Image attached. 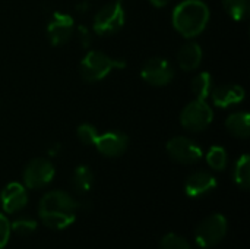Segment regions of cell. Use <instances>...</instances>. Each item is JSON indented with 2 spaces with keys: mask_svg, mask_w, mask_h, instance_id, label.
Here are the masks:
<instances>
[{
  "mask_svg": "<svg viewBox=\"0 0 250 249\" xmlns=\"http://www.w3.org/2000/svg\"><path fill=\"white\" fill-rule=\"evenodd\" d=\"M211 95L214 104L224 109L240 103L245 98V90L240 85H220L211 90Z\"/></svg>",
  "mask_w": 250,
  "mask_h": 249,
  "instance_id": "obj_14",
  "label": "cell"
},
{
  "mask_svg": "<svg viewBox=\"0 0 250 249\" xmlns=\"http://www.w3.org/2000/svg\"><path fill=\"white\" fill-rule=\"evenodd\" d=\"M125 25L123 0H113L103 6L94 16V31L98 35L116 34Z\"/></svg>",
  "mask_w": 250,
  "mask_h": 249,
  "instance_id": "obj_5",
  "label": "cell"
},
{
  "mask_svg": "<svg viewBox=\"0 0 250 249\" xmlns=\"http://www.w3.org/2000/svg\"><path fill=\"white\" fill-rule=\"evenodd\" d=\"M73 26H75V21L69 13L54 12L47 25V34L50 43L53 45H60L67 43L73 34Z\"/></svg>",
  "mask_w": 250,
  "mask_h": 249,
  "instance_id": "obj_10",
  "label": "cell"
},
{
  "mask_svg": "<svg viewBox=\"0 0 250 249\" xmlns=\"http://www.w3.org/2000/svg\"><path fill=\"white\" fill-rule=\"evenodd\" d=\"M217 188V179L204 170L192 173L185 182V192L190 198H198L212 192Z\"/></svg>",
  "mask_w": 250,
  "mask_h": 249,
  "instance_id": "obj_13",
  "label": "cell"
},
{
  "mask_svg": "<svg viewBox=\"0 0 250 249\" xmlns=\"http://www.w3.org/2000/svg\"><path fill=\"white\" fill-rule=\"evenodd\" d=\"M233 178H234V182L236 185L243 189V191H248L250 188V157L249 154H243L236 166H234V173H233Z\"/></svg>",
  "mask_w": 250,
  "mask_h": 249,
  "instance_id": "obj_18",
  "label": "cell"
},
{
  "mask_svg": "<svg viewBox=\"0 0 250 249\" xmlns=\"http://www.w3.org/2000/svg\"><path fill=\"white\" fill-rule=\"evenodd\" d=\"M209 21V9L202 0H185L173 12L174 28L186 38L199 35Z\"/></svg>",
  "mask_w": 250,
  "mask_h": 249,
  "instance_id": "obj_2",
  "label": "cell"
},
{
  "mask_svg": "<svg viewBox=\"0 0 250 249\" xmlns=\"http://www.w3.org/2000/svg\"><path fill=\"white\" fill-rule=\"evenodd\" d=\"M226 126L231 135L236 138H249L250 135V116L246 112H237L229 116Z\"/></svg>",
  "mask_w": 250,
  "mask_h": 249,
  "instance_id": "obj_16",
  "label": "cell"
},
{
  "mask_svg": "<svg viewBox=\"0 0 250 249\" xmlns=\"http://www.w3.org/2000/svg\"><path fill=\"white\" fill-rule=\"evenodd\" d=\"M78 32H79L81 44H82L83 47H89V44H91V34H89V31H88L85 26H79V28H78Z\"/></svg>",
  "mask_w": 250,
  "mask_h": 249,
  "instance_id": "obj_26",
  "label": "cell"
},
{
  "mask_svg": "<svg viewBox=\"0 0 250 249\" xmlns=\"http://www.w3.org/2000/svg\"><path fill=\"white\" fill-rule=\"evenodd\" d=\"M207 163L214 169V170H224L227 166V153L223 147H211L209 151L207 153Z\"/></svg>",
  "mask_w": 250,
  "mask_h": 249,
  "instance_id": "obj_21",
  "label": "cell"
},
{
  "mask_svg": "<svg viewBox=\"0 0 250 249\" xmlns=\"http://www.w3.org/2000/svg\"><path fill=\"white\" fill-rule=\"evenodd\" d=\"M212 116L214 113L212 109L208 106V103L205 100L196 98L182 110L180 122L183 128H186L188 131L201 132L209 126V123L212 122Z\"/></svg>",
  "mask_w": 250,
  "mask_h": 249,
  "instance_id": "obj_6",
  "label": "cell"
},
{
  "mask_svg": "<svg viewBox=\"0 0 250 249\" xmlns=\"http://www.w3.org/2000/svg\"><path fill=\"white\" fill-rule=\"evenodd\" d=\"M72 185H73V189L83 195V194H88L94 185V173L92 170L88 167V166H78L73 172V178H72Z\"/></svg>",
  "mask_w": 250,
  "mask_h": 249,
  "instance_id": "obj_17",
  "label": "cell"
},
{
  "mask_svg": "<svg viewBox=\"0 0 250 249\" xmlns=\"http://www.w3.org/2000/svg\"><path fill=\"white\" fill-rule=\"evenodd\" d=\"M151 1V4H154L155 7H164L170 0H149Z\"/></svg>",
  "mask_w": 250,
  "mask_h": 249,
  "instance_id": "obj_27",
  "label": "cell"
},
{
  "mask_svg": "<svg viewBox=\"0 0 250 249\" xmlns=\"http://www.w3.org/2000/svg\"><path fill=\"white\" fill-rule=\"evenodd\" d=\"M37 226H38V223L32 217L22 216V217L15 219L10 223V232L18 236H29L37 230Z\"/></svg>",
  "mask_w": 250,
  "mask_h": 249,
  "instance_id": "obj_20",
  "label": "cell"
},
{
  "mask_svg": "<svg viewBox=\"0 0 250 249\" xmlns=\"http://www.w3.org/2000/svg\"><path fill=\"white\" fill-rule=\"evenodd\" d=\"M141 76L144 81H146L151 85L163 87L173 81L174 78V69L171 63L164 57H152L146 60V63L142 66Z\"/></svg>",
  "mask_w": 250,
  "mask_h": 249,
  "instance_id": "obj_8",
  "label": "cell"
},
{
  "mask_svg": "<svg viewBox=\"0 0 250 249\" xmlns=\"http://www.w3.org/2000/svg\"><path fill=\"white\" fill-rule=\"evenodd\" d=\"M54 166L45 158L31 160L23 170V186L29 189L45 188L54 179Z\"/></svg>",
  "mask_w": 250,
  "mask_h": 249,
  "instance_id": "obj_7",
  "label": "cell"
},
{
  "mask_svg": "<svg viewBox=\"0 0 250 249\" xmlns=\"http://www.w3.org/2000/svg\"><path fill=\"white\" fill-rule=\"evenodd\" d=\"M78 211V201L63 191L47 192L38 204V216L44 226L53 230H63L69 227Z\"/></svg>",
  "mask_w": 250,
  "mask_h": 249,
  "instance_id": "obj_1",
  "label": "cell"
},
{
  "mask_svg": "<svg viewBox=\"0 0 250 249\" xmlns=\"http://www.w3.org/2000/svg\"><path fill=\"white\" fill-rule=\"evenodd\" d=\"M160 249H192V247L183 236H179L176 233H168L161 239Z\"/></svg>",
  "mask_w": 250,
  "mask_h": 249,
  "instance_id": "obj_23",
  "label": "cell"
},
{
  "mask_svg": "<svg viewBox=\"0 0 250 249\" xmlns=\"http://www.w3.org/2000/svg\"><path fill=\"white\" fill-rule=\"evenodd\" d=\"M168 156L180 164H195L202 158V150L186 136H176L167 142Z\"/></svg>",
  "mask_w": 250,
  "mask_h": 249,
  "instance_id": "obj_9",
  "label": "cell"
},
{
  "mask_svg": "<svg viewBox=\"0 0 250 249\" xmlns=\"http://www.w3.org/2000/svg\"><path fill=\"white\" fill-rule=\"evenodd\" d=\"M211 90H212V81L208 72H201L199 75L193 78L192 91L198 100H207V97L211 94Z\"/></svg>",
  "mask_w": 250,
  "mask_h": 249,
  "instance_id": "obj_19",
  "label": "cell"
},
{
  "mask_svg": "<svg viewBox=\"0 0 250 249\" xmlns=\"http://www.w3.org/2000/svg\"><path fill=\"white\" fill-rule=\"evenodd\" d=\"M76 135L79 138V141L85 145H94L97 136H98V132L95 129V126L89 125V123H82L78 131H76Z\"/></svg>",
  "mask_w": 250,
  "mask_h": 249,
  "instance_id": "obj_24",
  "label": "cell"
},
{
  "mask_svg": "<svg viewBox=\"0 0 250 249\" xmlns=\"http://www.w3.org/2000/svg\"><path fill=\"white\" fill-rule=\"evenodd\" d=\"M223 4L236 21H242L249 12V0H223Z\"/></svg>",
  "mask_w": 250,
  "mask_h": 249,
  "instance_id": "obj_22",
  "label": "cell"
},
{
  "mask_svg": "<svg viewBox=\"0 0 250 249\" xmlns=\"http://www.w3.org/2000/svg\"><path fill=\"white\" fill-rule=\"evenodd\" d=\"M0 203L1 208L7 214H15L23 210L28 204V194L25 186L18 182L9 183L0 194Z\"/></svg>",
  "mask_w": 250,
  "mask_h": 249,
  "instance_id": "obj_12",
  "label": "cell"
},
{
  "mask_svg": "<svg viewBox=\"0 0 250 249\" xmlns=\"http://www.w3.org/2000/svg\"><path fill=\"white\" fill-rule=\"evenodd\" d=\"M94 147L105 157H119L129 147V136L119 131H110L105 134H98Z\"/></svg>",
  "mask_w": 250,
  "mask_h": 249,
  "instance_id": "obj_11",
  "label": "cell"
},
{
  "mask_svg": "<svg viewBox=\"0 0 250 249\" xmlns=\"http://www.w3.org/2000/svg\"><path fill=\"white\" fill-rule=\"evenodd\" d=\"M10 222L4 214L0 213V249H3L10 239Z\"/></svg>",
  "mask_w": 250,
  "mask_h": 249,
  "instance_id": "obj_25",
  "label": "cell"
},
{
  "mask_svg": "<svg viewBox=\"0 0 250 249\" xmlns=\"http://www.w3.org/2000/svg\"><path fill=\"white\" fill-rule=\"evenodd\" d=\"M227 229L229 223L223 214H211L198 225L195 230V241L201 248H214L226 238Z\"/></svg>",
  "mask_w": 250,
  "mask_h": 249,
  "instance_id": "obj_4",
  "label": "cell"
},
{
  "mask_svg": "<svg viewBox=\"0 0 250 249\" xmlns=\"http://www.w3.org/2000/svg\"><path fill=\"white\" fill-rule=\"evenodd\" d=\"M126 62L120 59H113L108 54L97 50H91L81 60L79 72L83 81L97 82L104 79L114 69H125Z\"/></svg>",
  "mask_w": 250,
  "mask_h": 249,
  "instance_id": "obj_3",
  "label": "cell"
},
{
  "mask_svg": "<svg viewBox=\"0 0 250 249\" xmlns=\"http://www.w3.org/2000/svg\"><path fill=\"white\" fill-rule=\"evenodd\" d=\"M177 62H179V66L186 70V72H190V70H195L201 62H202V48L198 43L195 41H190L188 44H185L179 54H177Z\"/></svg>",
  "mask_w": 250,
  "mask_h": 249,
  "instance_id": "obj_15",
  "label": "cell"
}]
</instances>
